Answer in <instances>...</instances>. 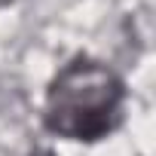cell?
<instances>
[{"label":"cell","instance_id":"6da1fadb","mask_svg":"<svg viewBox=\"0 0 156 156\" xmlns=\"http://www.w3.org/2000/svg\"><path fill=\"white\" fill-rule=\"evenodd\" d=\"M119 101L122 86L107 67L95 61H73L49 89L46 122L64 138L92 141L110 132L113 119L119 116Z\"/></svg>","mask_w":156,"mask_h":156}]
</instances>
